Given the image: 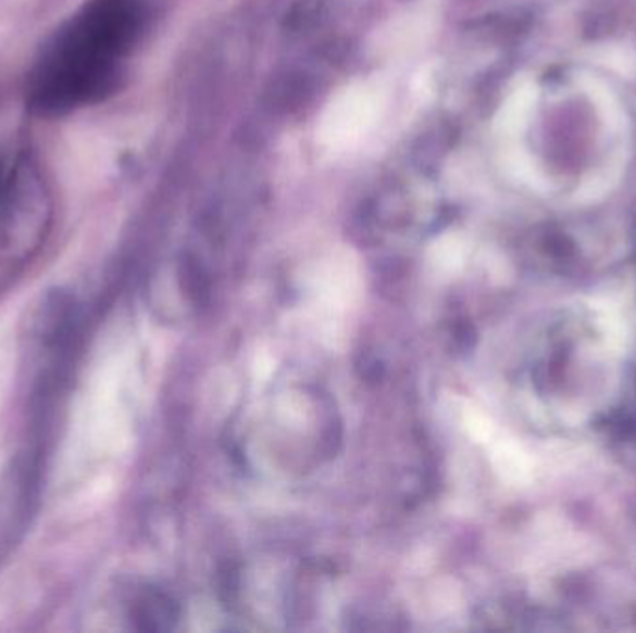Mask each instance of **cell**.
<instances>
[{"label":"cell","instance_id":"1","mask_svg":"<svg viewBox=\"0 0 636 633\" xmlns=\"http://www.w3.org/2000/svg\"><path fill=\"white\" fill-rule=\"evenodd\" d=\"M140 0H88L62 28L34 69L30 106L62 115L103 99L140 28Z\"/></svg>","mask_w":636,"mask_h":633},{"label":"cell","instance_id":"2","mask_svg":"<svg viewBox=\"0 0 636 633\" xmlns=\"http://www.w3.org/2000/svg\"><path fill=\"white\" fill-rule=\"evenodd\" d=\"M384 104V91L373 83H356L339 91L322 114V143L332 149L360 143L378 123Z\"/></svg>","mask_w":636,"mask_h":633}]
</instances>
